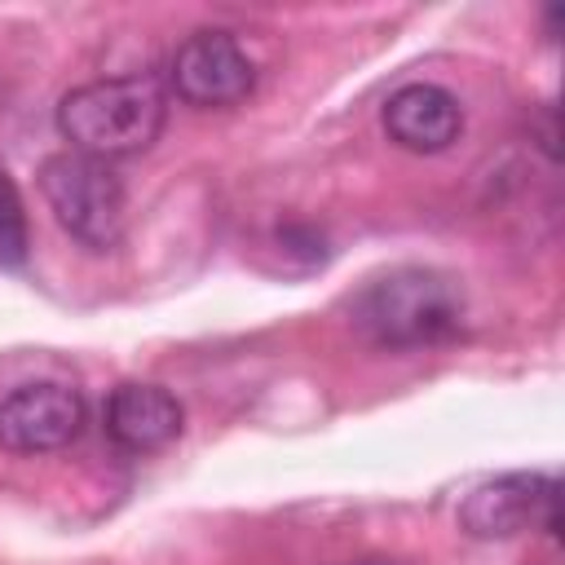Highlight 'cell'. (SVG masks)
<instances>
[{
	"instance_id": "1",
	"label": "cell",
	"mask_w": 565,
	"mask_h": 565,
	"mask_svg": "<svg viewBox=\"0 0 565 565\" xmlns=\"http://www.w3.org/2000/svg\"><path fill=\"white\" fill-rule=\"evenodd\" d=\"M57 132L88 159H128L159 141L168 124V93L154 75H106L75 84L57 102Z\"/></svg>"
},
{
	"instance_id": "2",
	"label": "cell",
	"mask_w": 565,
	"mask_h": 565,
	"mask_svg": "<svg viewBox=\"0 0 565 565\" xmlns=\"http://www.w3.org/2000/svg\"><path fill=\"white\" fill-rule=\"evenodd\" d=\"M459 287L424 265H397L349 300L353 331L375 349H428L459 331Z\"/></svg>"
},
{
	"instance_id": "3",
	"label": "cell",
	"mask_w": 565,
	"mask_h": 565,
	"mask_svg": "<svg viewBox=\"0 0 565 565\" xmlns=\"http://www.w3.org/2000/svg\"><path fill=\"white\" fill-rule=\"evenodd\" d=\"M40 194L53 221L88 252H115L128 230V190L106 159L57 150L40 163Z\"/></svg>"
},
{
	"instance_id": "4",
	"label": "cell",
	"mask_w": 565,
	"mask_h": 565,
	"mask_svg": "<svg viewBox=\"0 0 565 565\" xmlns=\"http://www.w3.org/2000/svg\"><path fill=\"white\" fill-rule=\"evenodd\" d=\"M459 525L472 539H512L525 530H547L561 539V481L552 472L490 477L459 503Z\"/></svg>"
},
{
	"instance_id": "5",
	"label": "cell",
	"mask_w": 565,
	"mask_h": 565,
	"mask_svg": "<svg viewBox=\"0 0 565 565\" xmlns=\"http://www.w3.org/2000/svg\"><path fill=\"white\" fill-rule=\"evenodd\" d=\"M168 84L185 106L225 110L256 88V62L230 31H194L177 44Z\"/></svg>"
},
{
	"instance_id": "6",
	"label": "cell",
	"mask_w": 565,
	"mask_h": 565,
	"mask_svg": "<svg viewBox=\"0 0 565 565\" xmlns=\"http://www.w3.org/2000/svg\"><path fill=\"white\" fill-rule=\"evenodd\" d=\"M88 406L71 384H22L0 397V446L13 455H49L66 450L84 433Z\"/></svg>"
},
{
	"instance_id": "7",
	"label": "cell",
	"mask_w": 565,
	"mask_h": 565,
	"mask_svg": "<svg viewBox=\"0 0 565 565\" xmlns=\"http://www.w3.org/2000/svg\"><path fill=\"white\" fill-rule=\"evenodd\" d=\"M102 424H106V437L124 455H154V450H163V446H172L181 437L185 406L163 384L124 380V384L110 388Z\"/></svg>"
},
{
	"instance_id": "8",
	"label": "cell",
	"mask_w": 565,
	"mask_h": 565,
	"mask_svg": "<svg viewBox=\"0 0 565 565\" xmlns=\"http://www.w3.org/2000/svg\"><path fill=\"white\" fill-rule=\"evenodd\" d=\"M384 132L411 154H441L459 141L463 132V106L450 88L433 79L402 84L384 102Z\"/></svg>"
},
{
	"instance_id": "9",
	"label": "cell",
	"mask_w": 565,
	"mask_h": 565,
	"mask_svg": "<svg viewBox=\"0 0 565 565\" xmlns=\"http://www.w3.org/2000/svg\"><path fill=\"white\" fill-rule=\"evenodd\" d=\"M31 252V230H26V207L22 194L13 185V177L0 168V265L4 269H22Z\"/></svg>"
},
{
	"instance_id": "10",
	"label": "cell",
	"mask_w": 565,
	"mask_h": 565,
	"mask_svg": "<svg viewBox=\"0 0 565 565\" xmlns=\"http://www.w3.org/2000/svg\"><path fill=\"white\" fill-rule=\"evenodd\" d=\"M349 565H397V561H380V556H366V561H349Z\"/></svg>"
}]
</instances>
